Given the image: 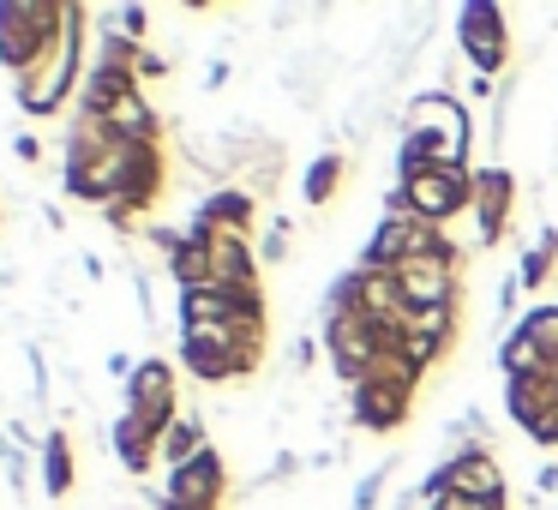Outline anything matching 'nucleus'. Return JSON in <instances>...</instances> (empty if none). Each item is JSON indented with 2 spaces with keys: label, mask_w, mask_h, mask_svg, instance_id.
<instances>
[{
  "label": "nucleus",
  "mask_w": 558,
  "mask_h": 510,
  "mask_svg": "<svg viewBox=\"0 0 558 510\" xmlns=\"http://www.w3.org/2000/svg\"><path fill=\"white\" fill-rule=\"evenodd\" d=\"M162 433H169V426L145 421V414H133V409L114 414V421H109V450H114V462H121L133 481H145L150 462L162 457Z\"/></svg>",
  "instance_id": "f8f14e48"
},
{
  "label": "nucleus",
  "mask_w": 558,
  "mask_h": 510,
  "mask_svg": "<svg viewBox=\"0 0 558 510\" xmlns=\"http://www.w3.org/2000/svg\"><path fill=\"white\" fill-rule=\"evenodd\" d=\"M229 78H234L229 54H217V61H205V73H198V97H217V90H229Z\"/></svg>",
  "instance_id": "7c9ffc66"
},
{
  "label": "nucleus",
  "mask_w": 558,
  "mask_h": 510,
  "mask_svg": "<svg viewBox=\"0 0 558 510\" xmlns=\"http://www.w3.org/2000/svg\"><path fill=\"white\" fill-rule=\"evenodd\" d=\"M361 313L373 318V325H402V318H409V301H402L397 270H366V282H361Z\"/></svg>",
  "instance_id": "aec40b11"
},
{
  "label": "nucleus",
  "mask_w": 558,
  "mask_h": 510,
  "mask_svg": "<svg viewBox=\"0 0 558 510\" xmlns=\"http://www.w3.org/2000/svg\"><path fill=\"white\" fill-rule=\"evenodd\" d=\"M150 19H157L150 7H138V0H121V7H102V13H97V25L145 49V42H150Z\"/></svg>",
  "instance_id": "5701e85b"
},
{
  "label": "nucleus",
  "mask_w": 558,
  "mask_h": 510,
  "mask_svg": "<svg viewBox=\"0 0 558 510\" xmlns=\"http://www.w3.org/2000/svg\"><path fill=\"white\" fill-rule=\"evenodd\" d=\"M193 222H210L217 234H246V241H258V198L241 193V186H217V193H205L193 205Z\"/></svg>",
  "instance_id": "4468645a"
},
{
  "label": "nucleus",
  "mask_w": 558,
  "mask_h": 510,
  "mask_svg": "<svg viewBox=\"0 0 558 510\" xmlns=\"http://www.w3.org/2000/svg\"><path fill=\"white\" fill-rule=\"evenodd\" d=\"M510 210H517V174L505 169V162H474V205H469V217H474V229L486 234V241H505L510 234Z\"/></svg>",
  "instance_id": "9d476101"
},
{
  "label": "nucleus",
  "mask_w": 558,
  "mask_h": 510,
  "mask_svg": "<svg viewBox=\"0 0 558 510\" xmlns=\"http://www.w3.org/2000/svg\"><path fill=\"white\" fill-rule=\"evenodd\" d=\"M169 73H174V54H169V49H150V42H145V49L133 54V85H138V90L157 85V78H169Z\"/></svg>",
  "instance_id": "cd10ccee"
},
{
  "label": "nucleus",
  "mask_w": 558,
  "mask_h": 510,
  "mask_svg": "<svg viewBox=\"0 0 558 510\" xmlns=\"http://www.w3.org/2000/svg\"><path fill=\"white\" fill-rule=\"evenodd\" d=\"M66 31L61 0H0V66L13 78H31L54 61V42Z\"/></svg>",
  "instance_id": "f03ea898"
},
{
  "label": "nucleus",
  "mask_w": 558,
  "mask_h": 510,
  "mask_svg": "<svg viewBox=\"0 0 558 510\" xmlns=\"http://www.w3.org/2000/svg\"><path fill=\"white\" fill-rule=\"evenodd\" d=\"M433 510H510L505 498H474V493H445Z\"/></svg>",
  "instance_id": "2f4dec72"
},
{
  "label": "nucleus",
  "mask_w": 558,
  "mask_h": 510,
  "mask_svg": "<svg viewBox=\"0 0 558 510\" xmlns=\"http://www.w3.org/2000/svg\"><path fill=\"white\" fill-rule=\"evenodd\" d=\"M102 133L114 138V145H162V114L157 102H150V90H126V97H114V109L102 114Z\"/></svg>",
  "instance_id": "ddd939ff"
},
{
  "label": "nucleus",
  "mask_w": 558,
  "mask_h": 510,
  "mask_svg": "<svg viewBox=\"0 0 558 510\" xmlns=\"http://www.w3.org/2000/svg\"><path fill=\"white\" fill-rule=\"evenodd\" d=\"M390 474H397V457H385L378 469H366L361 481H354V498H349V510H378V505H385V486H390Z\"/></svg>",
  "instance_id": "a878e982"
},
{
  "label": "nucleus",
  "mask_w": 558,
  "mask_h": 510,
  "mask_svg": "<svg viewBox=\"0 0 558 510\" xmlns=\"http://www.w3.org/2000/svg\"><path fill=\"white\" fill-rule=\"evenodd\" d=\"M126 409L145 414V421L169 426L174 414H181V361H169V354H145L133 373V385H126Z\"/></svg>",
  "instance_id": "0eeeda50"
},
{
  "label": "nucleus",
  "mask_w": 558,
  "mask_h": 510,
  "mask_svg": "<svg viewBox=\"0 0 558 510\" xmlns=\"http://www.w3.org/2000/svg\"><path fill=\"white\" fill-rule=\"evenodd\" d=\"M457 49H462V61H469V73H486V78H498L510 66V19H505V7H493V0H462L457 7Z\"/></svg>",
  "instance_id": "7ed1b4c3"
},
{
  "label": "nucleus",
  "mask_w": 558,
  "mask_h": 510,
  "mask_svg": "<svg viewBox=\"0 0 558 510\" xmlns=\"http://www.w3.org/2000/svg\"><path fill=\"white\" fill-rule=\"evenodd\" d=\"M294 258V217H270L258 229V265L265 270H282Z\"/></svg>",
  "instance_id": "b1692460"
},
{
  "label": "nucleus",
  "mask_w": 558,
  "mask_h": 510,
  "mask_svg": "<svg viewBox=\"0 0 558 510\" xmlns=\"http://www.w3.org/2000/svg\"><path fill=\"white\" fill-rule=\"evenodd\" d=\"M450 493H474V498H505L510 505V486H505V457L498 445H450Z\"/></svg>",
  "instance_id": "9b49d317"
},
{
  "label": "nucleus",
  "mask_w": 558,
  "mask_h": 510,
  "mask_svg": "<svg viewBox=\"0 0 558 510\" xmlns=\"http://www.w3.org/2000/svg\"><path fill=\"white\" fill-rule=\"evenodd\" d=\"M553 265H558V258L553 253H541V246H529V253H522V265H517V282H522V289H546V277H553Z\"/></svg>",
  "instance_id": "c85d7f7f"
},
{
  "label": "nucleus",
  "mask_w": 558,
  "mask_h": 510,
  "mask_svg": "<svg viewBox=\"0 0 558 510\" xmlns=\"http://www.w3.org/2000/svg\"><path fill=\"white\" fill-rule=\"evenodd\" d=\"M462 102H486V109H493L498 102V85L486 73H469V85H462Z\"/></svg>",
  "instance_id": "72a5a7b5"
},
{
  "label": "nucleus",
  "mask_w": 558,
  "mask_h": 510,
  "mask_svg": "<svg viewBox=\"0 0 558 510\" xmlns=\"http://www.w3.org/2000/svg\"><path fill=\"white\" fill-rule=\"evenodd\" d=\"M217 289H258V241H246V234H217Z\"/></svg>",
  "instance_id": "a211bd4d"
},
{
  "label": "nucleus",
  "mask_w": 558,
  "mask_h": 510,
  "mask_svg": "<svg viewBox=\"0 0 558 510\" xmlns=\"http://www.w3.org/2000/svg\"><path fill=\"white\" fill-rule=\"evenodd\" d=\"M157 510H174V505H157Z\"/></svg>",
  "instance_id": "58836bf2"
},
{
  "label": "nucleus",
  "mask_w": 558,
  "mask_h": 510,
  "mask_svg": "<svg viewBox=\"0 0 558 510\" xmlns=\"http://www.w3.org/2000/svg\"><path fill=\"white\" fill-rule=\"evenodd\" d=\"M529 438H534V445H546V450H558V409H553V414H546V421H541V426H534V433H529Z\"/></svg>",
  "instance_id": "4c0bfd02"
},
{
  "label": "nucleus",
  "mask_w": 558,
  "mask_h": 510,
  "mask_svg": "<svg viewBox=\"0 0 558 510\" xmlns=\"http://www.w3.org/2000/svg\"><path fill=\"white\" fill-rule=\"evenodd\" d=\"M318 354H325V337H313V330H301V337H294L289 342V373H313V366H318Z\"/></svg>",
  "instance_id": "c756f323"
},
{
  "label": "nucleus",
  "mask_w": 558,
  "mask_h": 510,
  "mask_svg": "<svg viewBox=\"0 0 558 510\" xmlns=\"http://www.w3.org/2000/svg\"><path fill=\"white\" fill-rule=\"evenodd\" d=\"M205 445H217V438H210V421L198 409H181L169 421V433H162V462H169V469H181V462H193Z\"/></svg>",
  "instance_id": "4be33fe9"
},
{
  "label": "nucleus",
  "mask_w": 558,
  "mask_h": 510,
  "mask_svg": "<svg viewBox=\"0 0 558 510\" xmlns=\"http://www.w3.org/2000/svg\"><path fill=\"white\" fill-rule=\"evenodd\" d=\"M102 373L114 378V385H133V373H138V361L126 349H109V361H102Z\"/></svg>",
  "instance_id": "473e14b6"
},
{
  "label": "nucleus",
  "mask_w": 558,
  "mask_h": 510,
  "mask_svg": "<svg viewBox=\"0 0 558 510\" xmlns=\"http://www.w3.org/2000/svg\"><path fill=\"white\" fill-rule=\"evenodd\" d=\"M325 354H330V366H337L342 390H354L378 366L385 337H378V325L366 313H342V318H325Z\"/></svg>",
  "instance_id": "423d86ee"
},
{
  "label": "nucleus",
  "mask_w": 558,
  "mask_h": 510,
  "mask_svg": "<svg viewBox=\"0 0 558 510\" xmlns=\"http://www.w3.org/2000/svg\"><path fill=\"white\" fill-rule=\"evenodd\" d=\"M342 181H349V150H318V157L306 162V174H301L306 210H325L330 198L342 193Z\"/></svg>",
  "instance_id": "6ab92c4d"
},
{
  "label": "nucleus",
  "mask_w": 558,
  "mask_h": 510,
  "mask_svg": "<svg viewBox=\"0 0 558 510\" xmlns=\"http://www.w3.org/2000/svg\"><path fill=\"white\" fill-rule=\"evenodd\" d=\"M342 402H349V426H354V433H397V426H409L414 390L409 385H378V378H361L354 390H342Z\"/></svg>",
  "instance_id": "6e6552de"
},
{
  "label": "nucleus",
  "mask_w": 558,
  "mask_h": 510,
  "mask_svg": "<svg viewBox=\"0 0 558 510\" xmlns=\"http://www.w3.org/2000/svg\"><path fill=\"white\" fill-rule=\"evenodd\" d=\"M409 306H457L462 301V265L450 253H421L397 270Z\"/></svg>",
  "instance_id": "1a4fd4ad"
},
{
  "label": "nucleus",
  "mask_w": 558,
  "mask_h": 510,
  "mask_svg": "<svg viewBox=\"0 0 558 510\" xmlns=\"http://www.w3.org/2000/svg\"><path fill=\"white\" fill-rule=\"evenodd\" d=\"M13 157L19 162H43V138L37 133H13Z\"/></svg>",
  "instance_id": "c9c22d12"
},
{
  "label": "nucleus",
  "mask_w": 558,
  "mask_h": 510,
  "mask_svg": "<svg viewBox=\"0 0 558 510\" xmlns=\"http://www.w3.org/2000/svg\"><path fill=\"white\" fill-rule=\"evenodd\" d=\"M229 462H222L217 445H205L193 462H181V469H169V481H162V505L174 510H222L229 505Z\"/></svg>",
  "instance_id": "39448f33"
},
{
  "label": "nucleus",
  "mask_w": 558,
  "mask_h": 510,
  "mask_svg": "<svg viewBox=\"0 0 558 510\" xmlns=\"http://www.w3.org/2000/svg\"><path fill=\"white\" fill-rule=\"evenodd\" d=\"M90 7H66V31L61 42H54V61L43 66V73L31 78H13V102L19 114H31V121H54V114H66V102H78V85H85V37H90Z\"/></svg>",
  "instance_id": "f257e3e1"
},
{
  "label": "nucleus",
  "mask_w": 558,
  "mask_h": 510,
  "mask_svg": "<svg viewBox=\"0 0 558 510\" xmlns=\"http://www.w3.org/2000/svg\"><path fill=\"white\" fill-rule=\"evenodd\" d=\"M553 409H558V385H553V378H505V414L522 426V433H534Z\"/></svg>",
  "instance_id": "f3484780"
},
{
  "label": "nucleus",
  "mask_w": 558,
  "mask_h": 510,
  "mask_svg": "<svg viewBox=\"0 0 558 510\" xmlns=\"http://www.w3.org/2000/svg\"><path fill=\"white\" fill-rule=\"evenodd\" d=\"M37 469H43V493H49V505H66V493L78 486V457H73L66 426H49V433H43Z\"/></svg>",
  "instance_id": "2eb2a0df"
},
{
  "label": "nucleus",
  "mask_w": 558,
  "mask_h": 510,
  "mask_svg": "<svg viewBox=\"0 0 558 510\" xmlns=\"http://www.w3.org/2000/svg\"><path fill=\"white\" fill-rule=\"evenodd\" d=\"M402 133L409 138H438V145H474V114L457 90H414L402 102Z\"/></svg>",
  "instance_id": "20e7f679"
},
{
  "label": "nucleus",
  "mask_w": 558,
  "mask_h": 510,
  "mask_svg": "<svg viewBox=\"0 0 558 510\" xmlns=\"http://www.w3.org/2000/svg\"><path fill=\"white\" fill-rule=\"evenodd\" d=\"M546 493H558V462H541V469H534V498H546Z\"/></svg>",
  "instance_id": "e433bc0d"
},
{
  "label": "nucleus",
  "mask_w": 558,
  "mask_h": 510,
  "mask_svg": "<svg viewBox=\"0 0 558 510\" xmlns=\"http://www.w3.org/2000/svg\"><path fill=\"white\" fill-rule=\"evenodd\" d=\"M517 294H522V282H517V270H510V277H498V313H517ZM522 318V313H517Z\"/></svg>",
  "instance_id": "f704fd0d"
},
{
  "label": "nucleus",
  "mask_w": 558,
  "mask_h": 510,
  "mask_svg": "<svg viewBox=\"0 0 558 510\" xmlns=\"http://www.w3.org/2000/svg\"><path fill=\"white\" fill-rule=\"evenodd\" d=\"M498 373L505 378H553V354H546L529 330L510 325V337L498 342Z\"/></svg>",
  "instance_id": "412c9836"
},
{
  "label": "nucleus",
  "mask_w": 558,
  "mask_h": 510,
  "mask_svg": "<svg viewBox=\"0 0 558 510\" xmlns=\"http://www.w3.org/2000/svg\"><path fill=\"white\" fill-rule=\"evenodd\" d=\"M282 169H289V145H282V138H258V150L246 157V169L234 174V186L265 205V198L282 193Z\"/></svg>",
  "instance_id": "dca6fc26"
},
{
  "label": "nucleus",
  "mask_w": 558,
  "mask_h": 510,
  "mask_svg": "<svg viewBox=\"0 0 558 510\" xmlns=\"http://www.w3.org/2000/svg\"><path fill=\"white\" fill-rule=\"evenodd\" d=\"M25 366H31V409H49V378H54V366H49V354H43V342H25Z\"/></svg>",
  "instance_id": "bb28decb"
},
{
  "label": "nucleus",
  "mask_w": 558,
  "mask_h": 510,
  "mask_svg": "<svg viewBox=\"0 0 558 510\" xmlns=\"http://www.w3.org/2000/svg\"><path fill=\"white\" fill-rule=\"evenodd\" d=\"M409 330L414 337L457 342V306H409Z\"/></svg>",
  "instance_id": "393cba45"
}]
</instances>
